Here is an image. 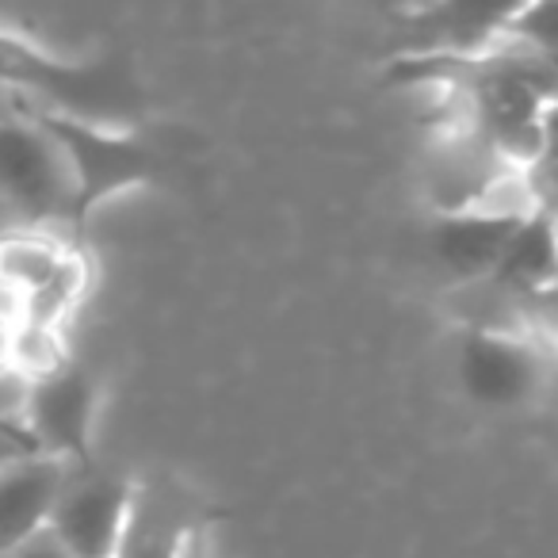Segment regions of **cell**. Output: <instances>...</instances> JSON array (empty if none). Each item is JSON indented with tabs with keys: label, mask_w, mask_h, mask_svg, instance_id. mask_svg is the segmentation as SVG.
<instances>
[{
	"label": "cell",
	"mask_w": 558,
	"mask_h": 558,
	"mask_svg": "<svg viewBox=\"0 0 558 558\" xmlns=\"http://www.w3.org/2000/svg\"><path fill=\"white\" fill-rule=\"evenodd\" d=\"M0 93L12 108L54 111L123 131L146 111V88L123 58L70 62L12 32H0Z\"/></svg>",
	"instance_id": "6da1fadb"
},
{
	"label": "cell",
	"mask_w": 558,
	"mask_h": 558,
	"mask_svg": "<svg viewBox=\"0 0 558 558\" xmlns=\"http://www.w3.org/2000/svg\"><path fill=\"white\" fill-rule=\"evenodd\" d=\"M16 111L35 119L54 138V146L62 149L65 169H70L73 180V207H70V222H65V233L73 241H81L85 222L104 203L116 199L119 192L149 184L165 169V157L157 154V146H149L142 134H131L123 126H100V123H85V119L54 116V111H35V108H16Z\"/></svg>",
	"instance_id": "7a4b0ae2"
},
{
	"label": "cell",
	"mask_w": 558,
	"mask_h": 558,
	"mask_svg": "<svg viewBox=\"0 0 558 558\" xmlns=\"http://www.w3.org/2000/svg\"><path fill=\"white\" fill-rule=\"evenodd\" d=\"M0 203L16 226L54 230L70 222L73 180L62 149L24 111H0Z\"/></svg>",
	"instance_id": "3957f363"
},
{
	"label": "cell",
	"mask_w": 558,
	"mask_h": 558,
	"mask_svg": "<svg viewBox=\"0 0 558 558\" xmlns=\"http://www.w3.org/2000/svg\"><path fill=\"white\" fill-rule=\"evenodd\" d=\"M100 413V383L77 360H65L50 375L24 387L20 428L39 456H54L70 466H88L93 459V428Z\"/></svg>",
	"instance_id": "277c9868"
},
{
	"label": "cell",
	"mask_w": 558,
	"mask_h": 558,
	"mask_svg": "<svg viewBox=\"0 0 558 558\" xmlns=\"http://www.w3.org/2000/svg\"><path fill=\"white\" fill-rule=\"evenodd\" d=\"M134 482L104 466H70L50 505L47 532L70 558H116L134 505Z\"/></svg>",
	"instance_id": "5b68a950"
},
{
	"label": "cell",
	"mask_w": 558,
	"mask_h": 558,
	"mask_svg": "<svg viewBox=\"0 0 558 558\" xmlns=\"http://www.w3.org/2000/svg\"><path fill=\"white\" fill-rule=\"evenodd\" d=\"M550 352L535 333L463 329L459 337V383L466 398L489 410L527 405L547 383Z\"/></svg>",
	"instance_id": "8992f818"
},
{
	"label": "cell",
	"mask_w": 558,
	"mask_h": 558,
	"mask_svg": "<svg viewBox=\"0 0 558 558\" xmlns=\"http://www.w3.org/2000/svg\"><path fill=\"white\" fill-rule=\"evenodd\" d=\"M532 210H505V207H459L436 210L433 222V248L444 268L459 279H482L494 271L501 248L509 245L512 230L524 222Z\"/></svg>",
	"instance_id": "52a82bcc"
},
{
	"label": "cell",
	"mask_w": 558,
	"mask_h": 558,
	"mask_svg": "<svg viewBox=\"0 0 558 558\" xmlns=\"http://www.w3.org/2000/svg\"><path fill=\"white\" fill-rule=\"evenodd\" d=\"M65 471L70 463L39 451L0 463V555L47 527Z\"/></svg>",
	"instance_id": "ba28073f"
},
{
	"label": "cell",
	"mask_w": 558,
	"mask_h": 558,
	"mask_svg": "<svg viewBox=\"0 0 558 558\" xmlns=\"http://www.w3.org/2000/svg\"><path fill=\"white\" fill-rule=\"evenodd\" d=\"M532 0H433L428 9L413 12L410 24L425 32L428 54H474L505 35V27L527 9Z\"/></svg>",
	"instance_id": "9c48e42d"
},
{
	"label": "cell",
	"mask_w": 558,
	"mask_h": 558,
	"mask_svg": "<svg viewBox=\"0 0 558 558\" xmlns=\"http://www.w3.org/2000/svg\"><path fill=\"white\" fill-rule=\"evenodd\" d=\"M555 215H550V207H535L512 230L509 245L501 248V256H497L494 271L486 279L532 311L535 303L547 306L550 295H555Z\"/></svg>",
	"instance_id": "30bf717a"
},
{
	"label": "cell",
	"mask_w": 558,
	"mask_h": 558,
	"mask_svg": "<svg viewBox=\"0 0 558 558\" xmlns=\"http://www.w3.org/2000/svg\"><path fill=\"white\" fill-rule=\"evenodd\" d=\"M77 241L58 230H35V226H16L0 238V299L9 311L43 291L58 276Z\"/></svg>",
	"instance_id": "8fae6325"
},
{
	"label": "cell",
	"mask_w": 558,
	"mask_h": 558,
	"mask_svg": "<svg viewBox=\"0 0 558 558\" xmlns=\"http://www.w3.org/2000/svg\"><path fill=\"white\" fill-rule=\"evenodd\" d=\"M195 527H199L195 512L180 509V501H157L134 489V505L116 558H180Z\"/></svg>",
	"instance_id": "7c38bea8"
},
{
	"label": "cell",
	"mask_w": 558,
	"mask_h": 558,
	"mask_svg": "<svg viewBox=\"0 0 558 558\" xmlns=\"http://www.w3.org/2000/svg\"><path fill=\"white\" fill-rule=\"evenodd\" d=\"M12 318H16V314H12ZM65 360H70L65 329L16 318V326H12V375L32 383V379H39V375H50L54 367H62Z\"/></svg>",
	"instance_id": "4fadbf2b"
},
{
	"label": "cell",
	"mask_w": 558,
	"mask_h": 558,
	"mask_svg": "<svg viewBox=\"0 0 558 558\" xmlns=\"http://www.w3.org/2000/svg\"><path fill=\"white\" fill-rule=\"evenodd\" d=\"M0 558H70V550L62 547V543L54 539V535L43 527V532H35L32 539L16 543L12 550H4Z\"/></svg>",
	"instance_id": "5bb4252c"
},
{
	"label": "cell",
	"mask_w": 558,
	"mask_h": 558,
	"mask_svg": "<svg viewBox=\"0 0 558 558\" xmlns=\"http://www.w3.org/2000/svg\"><path fill=\"white\" fill-rule=\"evenodd\" d=\"M24 387L27 383L20 375H0V428L20 425V405H24Z\"/></svg>",
	"instance_id": "9a60e30c"
},
{
	"label": "cell",
	"mask_w": 558,
	"mask_h": 558,
	"mask_svg": "<svg viewBox=\"0 0 558 558\" xmlns=\"http://www.w3.org/2000/svg\"><path fill=\"white\" fill-rule=\"evenodd\" d=\"M12 326H16L12 311L9 306H0V375L12 372Z\"/></svg>",
	"instance_id": "2e32d148"
},
{
	"label": "cell",
	"mask_w": 558,
	"mask_h": 558,
	"mask_svg": "<svg viewBox=\"0 0 558 558\" xmlns=\"http://www.w3.org/2000/svg\"><path fill=\"white\" fill-rule=\"evenodd\" d=\"M9 230H16V218L9 215V207H4V203H0V238H4Z\"/></svg>",
	"instance_id": "e0dca14e"
},
{
	"label": "cell",
	"mask_w": 558,
	"mask_h": 558,
	"mask_svg": "<svg viewBox=\"0 0 558 558\" xmlns=\"http://www.w3.org/2000/svg\"><path fill=\"white\" fill-rule=\"evenodd\" d=\"M428 4H433V0H410V4H405V16H413V12H421V9H428Z\"/></svg>",
	"instance_id": "ac0fdd59"
},
{
	"label": "cell",
	"mask_w": 558,
	"mask_h": 558,
	"mask_svg": "<svg viewBox=\"0 0 558 558\" xmlns=\"http://www.w3.org/2000/svg\"><path fill=\"white\" fill-rule=\"evenodd\" d=\"M383 4H398V9H405V4H410V0H383Z\"/></svg>",
	"instance_id": "d6986e66"
},
{
	"label": "cell",
	"mask_w": 558,
	"mask_h": 558,
	"mask_svg": "<svg viewBox=\"0 0 558 558\" xmlns=\"http://www.w3.org/2000/svg\"><path fill=\"white\" fill-rule=\"evenodd\" d=\"M0 306H4V299H0Z\"/></svg>",
	"instance_id": "ffe728a7"
}]
</instances>
